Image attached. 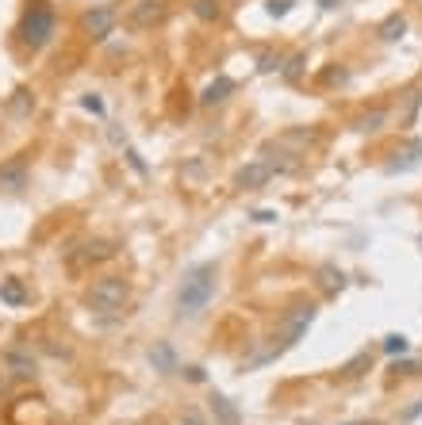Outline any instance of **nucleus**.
<instances>
[{"instance_id": "f257e3e1", "label": "nucleus", "mask_w": 422, "mask_h": 425, "mask_svg": "<svg viewBox=\"0 0 422 425\" xmlns=\"http://www.w3.org/2000/svg\"><path fill=\"white\" fill-rule=\"evenodd\" d=\"M211 295H215V265H196L177 291V314L181 318L200 314L211 303Z\"/></svg>"}, {"instance_id": "f03ea898", "label": "nucleus", "mask_w": 422, "mask_h": 425, "mask_svg": "<svg viewBox=\"0 0 422 425\" xmlns=\"http://www.w3.org/2000/svg\"><path fill=\"white\" fill-rule=\"evenodd\" d=\"M54 31H58V15H54V8L46 4V0H35V4L23 12V20H20V27H15V35H20L23 43L31 46V50H43V46L54 39Z\"/></svg>"}, {"instance_id": "7ed1b4c3", "label": "nucleus", "mask_w": 422, "mask_h": 425, "mask_svg": "<svg viewBox=\"0 0 422 425\" xmlns=\"http://www.w3.org/2000/svg\"><path fill=\"white\" fill-rule=\"evenodd\" d=\"M127 295H131V288H127L123 276H100L88 288V307L100 310V314H111V310H119L127 303Z\"/></svg>"}, {"instance_id": "20e7f679", "label": "nucleus", "mask_w": 422, "mask_h": 425, "mask_svg": "<svg viewBox=\"0 0 422 425\" xmlns=\"http://www.w3.org/2000/svg\"><path fill=\"white\" fill-rule=\"evenodd\" d=\"M315 303H296L288 310V314H284V322H280V345H277V353H284V349H292L296 345L299 337H304L307 333V326L315 322Z\"/></svg>"}, {"instance_id": "39448f33", "label": "nucleus", "mask_w": 422, "mask_h": 425, "mask_svg": "<svg viewBox=\"0 0 422 425\" xmlns=\"http://www.w3.org/2000/svg\"><path fill=\"white\" fill-rule=\"evenodd\" d=\"M81 27H85V35L93 39V43H104V39L116 31V8L111 4H93L85 12V20H81Z\"/></svg>"}, {"instance_id": "423d86ee", "label": "nucleus", "mask_w": 422, "mask_h": 425, "mask_svg": "<svg viewBox=\"0 0 422 425\" xmlns=\"http://www.w3.org/2000/svg\"><path fill=\"white\" fill-rule=\"evenodd\" d=\"M4 368H8V375H15V379H31V375L39 372V364H35V356H31V349H23V345H12L4 353Z\"/></svg>"}, {"instance_id": "0eeeda50", "label": "nucleus", "mask_w": 422, "mask_h": 425, "mask_svg": "<svg viewBox=\"0 0 422 425\" xmlns=\"http://www.w3.org/2000/svg\"><path fill=\"white\" fill-rule=\"evenodd\" d=\"M269 176H273V165H269V161H254V165L238 169V176H234V184H238L242 192H254V188L269 184Z\"/></svg>"}, {"instance_id": "6e6552de", "label": "nucleus", "mask_w": 422, "mask_h": 425, "mask_svg": "<svg viewBox=\"0 0 422 425\" xmlns=\"http://www.w3.org/2000/svg\"><path fill=\"white\" fill-rule=\"evenodd\" d=\"M27 184V161H8V165H0V188H8V192H20V188Z\"/></svg>"}, {"instance_id": "1a4fd4ad", "label": "nucleus", "mask_w": 422, "mask_h": 425, "mask_svg": "<svg viewBox=\"0 0 422 425\" xmlns=\"http://www.w3.org/2000/svg\"><path fill=\"white\" fill-rule=\"evenodd\" d=\"M161 15H165V4H161V0H142V4L131 12V20H135V27H150V23H158Z\"/></svg>"}, {"instance_id": "9d476101", "label": "nucleus", "mask_w": 422, "mask_h": 425, "mask_svg": "<svg viewBox=\"0 0 422 425\" xmlns=\"http://www.w3.org/2000/svg\"><path fill=\"white\" fill-rule=\"evenodd\" d=\"M231 92H234V81H231V77H219V81H211V85L204 88L200 104H204V108H211V104H223Z\"/></svg>"}, {"instance_id": "9b49d317", "label": "nucleus", "mask_w": 422, "mask_h": 425, "mask_svg": "<svg viewBox=\"0 0 422 425\" xmlns=\"http://www.w3.org/2000/svg\"><path fill=\"white\" fill-rule=\"evenodd\" d=\"M319 284H322V291H330V295H334V291L346 288V276L338 272L334 265H327V268H319Z\"/></svg>"}, {"instance_id": "f8f14e48", "label": "nucleus", "mask_w": 422, "mask_h": 425, "mask_svg": "<svg viewBox=\"0 0 422 425\" xmlns=\"http://www.w3.org/2000/svg\"><path fill=\"white\" fill-rule=\"evenodd\" d=\"M211 410H215L219 425H238V410H234V406L226 403L223 395H215V398H211Z\"/></svg>"}, {"instance_id": "ddd939ff", "label": "nucleus", "mask_w": 422, "mask_h": 425, "mask_svg": "<svg viewBox=\"0 0 422 425\" xmlns=\"http://www.w3.org/2000/svg\"><path fill=\"white\" fill-rule=\"evenodd\" d=\"M31 108H35L31 92H27V88H15L12 100H8V111H12V116H31Z\"/></svg>"}, {"instance_id": "4468645a", "label": "nucleus", "mask_w": 422, "mask_h": 425, "mask_svg": "<svg viewBox=\"0 0 422 425\" xmlns=\"http://www.w3.org/2000/svg\"><path fill=\"white\" fill-rule=\"evenodd\" d=\"M0 299H4V303H12V307H20L23 299H27V291H23L20 280H4V284H0Z\"/></svg>"}, {"instance_id": "2eb2a0df", "label": "nucleus", "mask_w": 422, "mask_h": 425, "mask_svg": "<svg viewBox=\"0 0 422 425\" xmlns=\"http://www.w3.org/2000/svg\"><path fill=\"white\" fill-rule=\"evenodd\" d=\"M111 253H116V245H111V242H88L81 257H85V260H108Z\"/></svg>"}, {"instance_id": "dca6fc26", "label": "nucleus", "mask_w": 422, "mask_h": 425, "mask_svg": "<svg viewBox=\"0 0 422 425\" xmlns=\"http://www.w3.org/2000/svg\"><path fill=\"white\" fill-rule=\"evenodd\" d=\"M403 31H407V20H403V15H388L384 27H380V35H384L388 43H395V39H400Z\"/></svg>"}, {"instance_id": "f3484780", "label": "nucleus", "mask_w": 422, "mask_h": 425, "mask_svg": "<svg viewBox=\"0 0 422 425\" xmlns=\"http://www.w3.org/2000/svg\"><path fill=\"white\" fill-rule=\"evenodd\" d=\"M192 12H196L200 20H215V15H219V4H215V0H196V4H192Z\"/></svg>"}, {"instance_id": "a211bd4d", "label": "nucleus", "mask_w": 422, "mask_h": 425, "mask_svg": "<svg viewBox=\"0 0 422 425\" xmlns=\"http://www.w3.org/2000/svg\"><path fill=\"white\" fill-rule=\"evenodd\" d=\"M150 361L158 364V368H173V349H169V345L154 349V353H150Z\"/></svg>"}, {"instance_id": "6ab92c4d", "label": "nucleus", "mask_w": 422, "mask_h": 425, "mask_svg": "<svg viewBox=\"0 0 422 425\" xmlns=\"http://www.w3.org/2000/svg\"><path fill=\"white\" fill-rule=\"evenodd\" d=\"M384 353H407V337H400V333H392V337L384 341Z\"/></svg>"}, {"instance_id": "aec40b11", "label": "nucleus", "mask_w": 422, "mask_h": 425, "mask_svg": "<svg viewBox=\"0 0 422 425\" xmlns=\"http://www.w3.org/2000/svg\"><path fill=\"white\" fill-rule=\"evenodd\" d=\"M384 119H388L384 111H372V116L361 119V130H380V123H384Z\"/></svg>"}, {"instance_id": "412c9836", "label": "nucleus", "mask_w": 422, "mask_h": 425, "mask_svg": "<svg viewBox=\"0 0 422 425\" xmlns=\"http://www.w3.org/2000/svg\"><path fill=\"white\" fill-rule=\"evenodd\" d=\"M292 0H269V15H288Z\"/></svg>"}, {"instance_id": "4be33fe9", "label": "nucleus", "mask_w": 422, "mask_h": 425, "mask_svg": "<svg viewBox=\"0 0 422 425\" xmlns=\"http://www.w3.org/2000/svg\"><path fill=\"white\" fill-rule=\"evenodd\" d=\"M81 104H85V108H88V111H104V104H100V96H85V100H81Z\"/></svg>"}, {"instance_id": "5701e85b", "label": "nucleus", "mask_w": 422, "mask_h": 425, "mask_svg": "<svg viewBox=\"0 0 422 425\" xmlns=\"http://www.w3.org/2000/svg\"><path fill=\"white\" fill-rule=\"evenodd\" d=\"M184 425H204V418H200L196 410H189V414H184Z\"/></svg>"}, {"instance_id": "b1692460", "label": "nucleus", "mask_w": 422, "mask_h": 425, "mask_svg": "<svg viewBox=\"0 0 422 425\" xmlns=\"http://www.w3.org/2000/svg\"><path fill=\"white\" fill-rule=\"evenodd\" d=\"M184 375H189L192 383H200V379H204V372H200V368H184Z\"/></svg>"}, {"instance_id": "393cba45", "label": "nucleus", "mask_w": 422, "mask_h": 425, "mask_svg": "<svg viewBox=\"0 0 422 425\" xmlns=\"http://www.w3.org/2000/svg\"><path fill=\"white\" fill-rule=\"evenodd\" d=\"M0 395H4V379H0Z\"/></svg>"}, {"instance_id": "a878e982", "label": "nucleus", "mask_w": 422, "mask_h": 425, "mask_svg": "<svg viewBox=\"0 0 422 425\" xmlns=\"http://www.w3.org/2000/svg\"><path fill=\"white\" fill-rule=\"evenodd\" d=\"M357 425H365V421H357Z\"/></svg>"}]
</instances>
